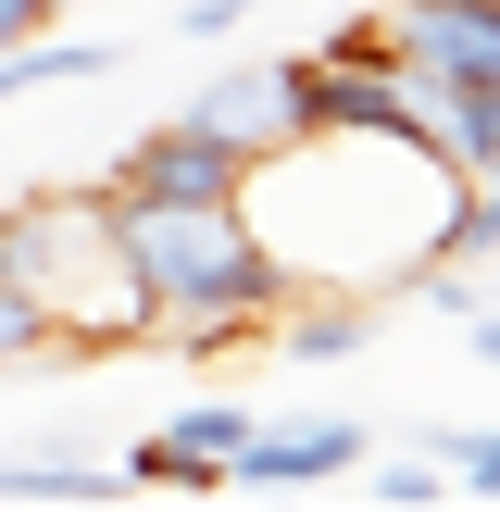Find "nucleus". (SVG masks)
I'll return each mask as SVG.
<instances>
[{"label": "nucleus", "mask_w": 500, "mask_h": 512, "mask_svg": "<svg viewBox=\"0 0 500 512\" xmlns=\"http://www.w3.org/2000/svg\"><path fill=\"white\" fill-rule=\"evenodd\" d=\"M113 225L150 288V338H175V350H238L288 300V263L250 225V200H113Z\"/></svg>", "instance_id": "nucleus-1"}, {"label": "nucleus", "mask_w": 500, "mask_h": 512, "mask_svg": "<svg viewBox=\"0 0 500 512\" xmlns=\"http://www.w3.org/2000/svg\"><path fill=\"white\" fill-rule=\"evenodd\" d=\"M0 288L38 300L50 350L63 363H100V350L150 338V288L125 263L113 188H63V200H0Z\"/></svg>", "instance_id": "nucleus-2"}, {"label": "nucleus", "mask_w": 500, "mask_h": 512, "mask_svg": "<svg viewBox=\"0 0 500 512\" xmlns=\"http://www.w3.org/2000/svg\"><path fill=\"white\" fill-rule=\"evenodd\" d=\"M250 150L238 138H213V125L200 113H163V125H138V138L113 150V175H100V188L113 200H250Z\"/></svg>", "instance_id": "nucleus-3"}, {"label": "nucleus", "mask_w": 500, "mask_h": 512, "mask_svg": "<svg viewBox=\"0 0 500 512\" xmlns=\"http://www.w3.org/2000/svg\"><path fill=\"white\" fill-rule=\"evenodd\" d=\"M388 50L425 88H500V0H388Z\"/></svg>", "instance_id": "nucleus-4"}, {"label": "nucleus", "mask_w": 500, "mask_h": 512, "mask_svg": "<svg viewBox=\"0 0 500 512\" xmlns=\"http://www.w3.org/2000/svg\"><path fill=\"white\" fill-rule=\"evenodd\" d=\"M325 475H363V425H250L238 438V463H225V488H263V500H288V488H325Z\"/></svg>", "instance_id": "nucleus-5"}, {"label": "nucleus", "mask_w": 500, "mask_h": 512, "mask_svg": "<svg viewBox=\"0 0 500 512\" xmlns=\"http://www.w3.org/2000/svg\"><path fill=\"white\" fill-rule=\"evenodd\" d=\"M213 138H238L250 163H275V150H300V113H288V63H238V75H213V88L188 100Z\"/></svg>", "instance_id": "nucleus-6"}, {"label": "nucleus", "mask_w": 500, "mask_h": 512, "mask_svg": "<svg viewBox=\"0 0 500 512\" xmlns=\"http://www.w3.org/2000/svg\"><path fill=\"white\" fill-rule=\"evenodd\" d=\"M113 63H125L113 38H50V25H38V38H13V50H0V100H38V88H100Z\"/></svg>", "instance_id": "nucleus-7"}, {"label": "nucleus", "mask_w": 500, "mask_h": 512, "mask_svg": "<svg viewBox=\"0 0 500 512\" xmlns=\"http://www.w3.org/2000/svg\"><path fill=\"white\" fill-rule=\"evenodd\" d=\"M363 338H375V300H350V288H325L313 313H275V350L288 363H350Z\"/></svg>", "instance_id": "nucleus-8"}, {"label": "nucleus", "mask_w": 500, "mask_h": 512, "mask_svg": "<svg viewBox=\"0 0 500 512\" xmlns=\"http://www.w3.org/2000/svg\"><path fill=\"white\" fill-rule=\"evenodd\" d=\"M125 463H75V450H25V463H0V500H113Z\"/></svg>", "instance_id": "nucleus-9"}, {"label": "nucleus", "mask_w": 500, "mask_h": 512, "mask_svg": "<svg viewBox=\"0 0 500 512\" xmlns=\"http://www.w3.org/2000/svg\"><path fill=\"white\" fill-rule=\"evenodd\" d=\"M438 150L450 175H500V88H438Z\"/></svg>", "instance_id": "nucleus-10"}, {"label": "nucleus", "mask_w": 500, "mask_h": 512, "mask_svg": "<svg viewBox=\"0 0 500 512\" xmlns=\"http://www.w3.org/2000/svg\"><path fill=\"white\" fill-rule=\"evenodd\" d=\"M250 425H263V413H250V400H188V413H175L163 438L188 450V463H213V475H225V463H238V438H250Z\"/></svg>", "instance_id": "nucleus-11"}, {"label": "nucleus", "mask_w": 500, "mask_h": 512, "mask_svg": "<svg viewBox=\"0 0 500 512\" xmlns=\"http://www.w3.org/2000/svg\"><path fill=\"white\" fill-rule=\"evenodd\" d=\"M425 463H438L463 500H500V425H438V438H425Z\"/></svg>", "instance_id": "nucleus-12"}, {"label": "nucleus", "mask_w": 500, "mask_h": 512, "mask_svg": "<svg viewBox=\"0 0 500 512\" xmlns=\"http://www.w3.org/2000/svg\"><path fill=\"white\" fill-rule=\"evenodd\" d=\"M125 488H175V500H200V488H225V475H213V463H188L175 438H138V450H125Z\"/></svg>", "instance_id": "nucleus-13"}, {"label": "nucleus", "mask_w": 500, "mask_h": 512, "mask_svg": "<svg viewBox=\"0 0 500 512\" xmlns=\"http://www.w3.org/2000/svg\"><path fill=\"white\" fill-rule=\"evenodd\" d=\"M375 500H388V512H425V500H450V475L413 450V463H388V475H375Z\"/></svg>", "instance_id": "nucleus-14"}, {"label": "nucleus", "mask_w": 500, "mask_h": 512, "mask_svg": "<svg viewBox=\"0 0 500 512\" xmlns=\"http://www.w3.org/2000/svg\"><path fill=\"white\" fill-rule=\"evenodd\" d=\"M250 13H263V0H188V13H175V38H238Z\"/></svg>", "instance_id": "nucleus-15"}, {"label": "nucleus", "mask_w": 500, "mask_h": 512, "mask_svg": "<svg viewBox=\"0 0 500 512\" xmlns=\"http://www.w3.org/2000/svg\"><path fill=\"white\" fill-rule=\"evenodd\" d=\"M50 13H63V0H0V50H13V38H38Z\"/></svg>", "instance_id": "nucleus-16"}, {"label": "nucleus", "mask_w": 500, "mask_h": 512, "mask_svg": "<svg viewBox=\"0 0 500 512\" xmlns=\"http://www.w3.org/2000/svg\"><path fill=\"white\" fill-rule=\"evenodd\" d=\"M475 363H500V313H475Z\"/></svg>", "instance_id": "nucleus-17"}]
</instances>
